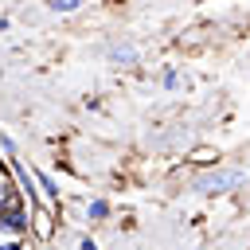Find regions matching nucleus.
<instances>
[{"label": "nucleus", "instance_id": "nucleus-9", "mask_svg": "<svg viewBox=\"0 0 250 250\" xmlns=\"http://www.w3.org/2000/svg\"><path fill=\"white\" fill-rule=\"evenodd\" d=\"M0 148H4V160H12V156H16V141H12L8 133H0Z\"/></svg>", "mask_w": 250, "mask_h": 250}, {"label": "nucleus", "instance_id": "nucleus-8", "mask_svg": "<svg viewBox=\"0 0 250 250\" xmlns=\"http://www.w3.org/2000/svg\"><path fill=\"white\" fill-rule=\"evenodd\" d=\"M160 86H164V90H180V70H176V66H164V70H160Z\"/></svg>", "mask_w": 250, "mask_h": 250}, {"label": "nucleus", "instance_id": "nucleus-2", "mask_svg": "<svg viewBox=\"0 0 250 250\" xmlns=\"http://www.w3.org/2000/svg\"><path fill=\"white\" fill-rule=\"evenodd\" d=\"M31 207L20 199L8 211H0V242H31V223H27Z\"/></svg>", "mask_w": 250, "mask_h": 250}, {"label": "nucleus", "instance_id": "nucleus-4", "mask_svg": "<svg viewBox=\"0 0 250 250\" xmlns=\"http://www.w3.org/2000/svg\"><path fill=\"white\" fill-rule=\"evenodd\" d=\"M105 59H109V66L133 70V66L141 62V51H137L133 43H109V47H105Z\"/></svg>", "mask_w": 250, "mask_h": 250}, {"label": "nucleus", "instance_id": "nucleus-1", "mask_svg": "<svg viewBox=\"0 0 250 250\" xmlns=\"http://www.w3.org/2000/svg\"><path fill=\"white\" fill-rule=\"evenodd\" d=\"M246 184V172L242 168H207V172H199L195 180H191V191L195 195H227V191H238Z\"/></svg>", "mask_w": 250, "mask_h": 250}, {"label": "nucleus", "instance_id": "nucleus-7", "mask_svg": "<svg viewBox=\"0 0 250 250\" xmlns=\"http://www.w3.org/2000/svg\"><path fill=\"white\" fill-rule=\"evenodd\" d=\"M86 0H47V12H55V16H70V12H78Z\"/></svg>", "mask_w": 250, "mask_h": 250}, {"label": "nucleus", "instance_id": "nucleus-10", "mask_svg": "<svg viewBox=\"0 0 250 250\" xmlns=\"http://www.w3.org/2000/svg\"><path fill=\"white\" fill-rule=\"evenodd\" d=\"M78 250H102V246H98L90 234H78Z\"/></svg>", "mask_w": 250, "mask_h": 250}, {"label": "nucleus", "instance_id": "nucleus-6", "mask_svg": "<svg viewBox=\"0 0 250 250\" xmlns=\"http://www.w3.org/2000/svg\"><path fill=\"white\" fill-rule=\"evenodd\" d=\"M113 215V203L105 199V195H94L90 203H86V223H105Z\"/></svg>", "mask_w": 250, "mask_h": 250}, {"label": "nucleus", "instance_id": "nucleus-3", "mask_svg": "<svg viewBox=\"0 0 250 250\" xmlns=\"http://www.w3.org/2000/svg\"><path fill=\"white\" fill-rule=\"evenodd\" d=\"M27 223H31V238H39V242H51V238H55V223H59V215H55L51 207H31Z\"/></svg>", "mask_w": 250, "mask_h": 250}, {"label": "nucleus", "instance_id": "nucleus-12", "mask_svg": "<svg viewBox=\"0 0 250 250\" xmlns=\"http://www.w3.org/2000/svg\"><path fill=\"white\" fill-rule=\"evenodd\" d=\"M8 27H12V20H8V16H0V35H4Z\"/></svg>", "mask_w": 250, "mask_h": 250}, {"label": "nucleus", "instance_id": "nucleus-11", "mask_svg": "<svg viewBox=\"0 0 250 250\" xmlns=\"http://www.w3.org/2000/svg\"><path fill=\"white\" fill-rule=\"evenodd\" d=\"M0 250H31V242H0Z\"/></svg>", "mask_w": 250, "mask_h": 250}, {"label": "nucleus", "instance_id": "nucleus-5", "mask_svg": "<svg viewBox=\"0 0 250 250\" xmlns=\"http://www.w3.org/2000/svg\"><path fill=\"white\" fill-rule=\"evenodd\" d=\"M12 203H20V188H16L12 172H8V164L0 160V211H8Z\"/></svg>", "mask_w": 250, "mask_h": 250}]
</instances>
